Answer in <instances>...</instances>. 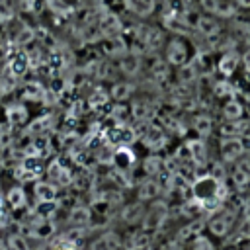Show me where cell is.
<instances>
[{"mask_svg": "<svg viewBox=\"0 0 250 250\" xmlns=\"http://www.w3.org/2000/svg\"><path fill=\"white\" fill-rule=\"evenodd\" d=\"M31 39H33V31L25 27V29H21V33H20V37L16 39V43H18V45L21 47V45H25V43H29Z\"/></svg>", "mask_w": 250, "mask_h": 250, "instance_id": "obj_33", "label": "cell"}, {"mask_svg": "<svg viewBox=\"0 0 250 250\" xmlns=\"http://www.w3.org/2000/svg\"><path fill=\"white\" fill-rule=\"evenodd\" d=\"M27 119V111L21 105H14L8 109V123L10 125H21Z\"/></svg>", "mask_w": 250, "mask_h": 250, "instance_id": "obj_24", "label": "cell"}, {"mask_svg": "<svg viewBox=\"0 0 250 250\" xmlns=\"http://www.w3.org/2000/svg\"><path fill=\"white\" fill-rule=\"evenodd\" d=\"M100 31H102L104 35H107V37H117L119 31H121V21H119V18L113 16V14L102 16V20H100Z\"/></svg>", "mask_w": 250, "mask_h": 250, "instance_id": "obj_7", "label": "cell"}, {"mask_svg": "<svg viewBox=\"0 0 250 250\" xmlns=\"http://www.w3.org/2000/svg\"><path fill=\"white\" fill-rule=\"evenodd\" d=\"M0 16H2V12H0Z\"/></svg>", "mask_w": 250, "mask_h": 250, "instance_id": "obj_38", "label": "cell"}, {"mask_svg": "<svg viewBox=\"0 0 250 250\" xmlns=\"http://www.w3.org/2000/svg\"><path fill=\"white\" fill-rule=\"evenodd\" d=\"M139 66H141V59L137 57V55H127L123 61H121V70L125 72V74H129V76H133V74H137L139 72Z\"/></svg>", "mask_w": 250, "mask_h": 250, "instance_id": "obj_20", "label": "cell"}, {"mask_svg": "<svg viewBox=\"0 0 250 250\" xmlns=\"http://www.w3.org/2000/svg\"><path fill=\"white\" fill-rule=\"evenodd\" d=\"M232 180H234L236 186H246L248 184V180H250V162L248 160L238 162V166L232 172Z\"/></svg>", "mask_w": 250, "mask_h": 250, "instance_id": "obj_18", "label": "cell"}, {"mask_svg": "<svg viewBox=\"0 0 250 250\" xmlns=\"http://www.w3.org/2000/svg\"><path fill=\"white\" fill-rule=\"evenodd\" d=\"M234 66H236V59L229 55V57H225V59H223V64H221V70H223L225 74H230Z\"/></svg>", "mask_w": 250, "mask_h": 250, "instance_id": "obj_32", "label": "cell"}, {"mask_svg": "<svg viewBox=\"0 0 250 250\" xmlns=\"http://www.w3.org/2000/svg\"><path fill=\"white\" fill-rule=\"evenodd\" d=\"M207 223L203 221V219H191L189 221V225H186L180 232H178V242L180 240H189V238H197V236H201V230H203V227H205Z\"/></svg>", "mask_w": 250, "mask_h": 250, "instance_id": "obj_9", "label": "cell"}, {"mask_svg": "<svg viewBox=\"0 0 250 250\" xmlns=\"http://www.w3.org/2000/svg\"><path fill=\"white\" fill-rule=\"evenodd\" d=\"M168 61L172 64H184L186 62V47L180 41H172L168 45Z\"/></svg>", "mask_w": 250, "mask_h": 250, "instance_id": "obj_16", "label": "cell"}, {"mask_svg": "<svg viewBox=\"0 0 250 250\" xmlns=\"http://www.w3.org/2000/svg\"><path fill=\"white\" fill-rule=\"evenodd\" d=\"M131 92H133V86L129 84V82H119V84H115L113 88H111V98L115 100V102H123V100H127L129 96H131Z\"/></svg>", "mask_w": 250, "mask_h": 250, "instance_id": "obj_21", "label": "cell"}, {"mask_svg": "<svg viewBox=\"0 0 250 250\" xmlns=\"http://www.w3.org/2000/svg\"><path fill=\"white\" fill-rule=\"evenodd\" d=\"M90 219H92V211H90L88 207H84V205L74 207V209L70 211V215H68V221H70V225H74V227H84V225L90 223Z\"/></svg>", "mask_w": 250, "mask_h": 250, "instance_id": "obj_14", "label": "cell"}, {"mask_svg": "<svg viewBox=\"0 0 250 250\" xmlns=\"http://www.w3.org/2000/svg\"><path fill=\"white\" fill-rule=\"evenodd\" d=\"M166 250H182V248H180V244H178V242H172V244H170Z\"/></svg>", "mask_w": 250, "mask_h": 250, "instance_id": "obj_34", "label": "cell"}, {"mask_svg": "<svg viewBox=\"0 0 250 250\" xmlns=\"http://www.w3.org/2000/svg\"><path fill=\"white\" fill-rule=\"evenodd\" d=\"M107 100H109V94H105L104 90H96V94H92L90 98V104L96 107V105H104Z\"/></svg>", "mask_w": 250, "mask_h": 250, "instance_id": "obj_31", "label": "cell"}, {"mask_svg": "<svg viewBox=\"0 0 250 250\" xmlns=\"http://www.w3.org/2000/svg\"><path fill=\"white\" fill-rule=\"evenodd\" d=\"M162 168H164V162L158 158V156H148V158H145V162H143V170L148 174V178H152V176H158L160 172H162Z\"/></svg>", "mask_w": 250, "mask_h": 250, "instance_id": "obj_19", "label": "cell"}, {"mask_svg": "<svg viewBox=\"0 0 250 250\" xmlns=\"http://www.w3.org/2000/svg\"><path fill=\"white\" fill-rule=\"evenodd\" d=\"M168 217V205L164 201H154L146 211H145V217H143V230L150 232V230H158L164 221Z\"/></svg>", "mask_w": 250, "mask_h": 250, "instance_id": "obj_1", "label": "cell"}, {"mask_svg": "<svg viewBox=\"0 0 250 250\" xmlns=\"http://www.w3.org/2000/svg\"><path fill=\"white\" fill-rule=\"evenodd\" d=\"M47 176H49V182L55 184V186H68L72 182V176H70L68 168H64L59 160H53L47 166Z\"/></svg>", "mask_w": 250, "mask_h": 250, "instance_id": "obj_3", "label": "cell"}, {"mask_svg": "<svg viewBox=\"0 0 250 250\" xmlns=\"http://www.w3.org/2000/svg\"><path fill=\"white\" fill-rule=\"evenodd\" d=\"M234 217H236L234 211H227V209H223V211L211 215V219L207 221V229H209L215 236H227L229 230H230L232 225H234Z\"/></svg>", "mask_w": 250, "mask_h": 250, "instance_id": "obj_2", "label": "cell"}, {"mask_svg": "<svg viewBox=\"0 0 250 250\" xmlns=\"http://www.w3.org/2000/svg\"><path fill=\"white\" fill-rule=\"evenodd\" d=\"M125 8L137 16H148L154 10V0H123Z\"/></svg>", "mask_w": 250, "mask_h": 250, "instance_id": "obj_12", "label": "cell"}, {"mask_svg": "<svg viewBox=\"0 0 250 250\" xmlns=\"http://www.w3.org/2000/svg\"><path fill=\"white\" fill-rule=\"evenodd\" d=\"M242 250H250V242H248V244H246V246H244Z\"/></svg>", "mask_w": 250, "mask_h": 250, "instance_id": "obj_36", "label": "cell"}, {"mask_svg": "<svg viewBox=\"0 0 250 250\" xmlns=\"http://www.w3.org/2000/svg\"><path fill=\"white\" fill-rule=\"evenodd\" d=\"M191 246H193V250H215V246L211 244V240H209L207 236H203V234L197 236Z\"/></svg>", "mask_w": 250, "mask_h": 250, "instance_id": "obj_30", "label": "cell"}, {"mask_svg": "<svg viewBox=\"0 0 250 250\" xmlns=\"http://www.w3.org/2000/svg\"><path fill=\"white\" fill-rule=\"evenodd\" d=\"M8 250H31L27 244V238L20 232H14L8 236Z\"/></svg>", "mask_w": 250, "mask_h": 250, "instance_id": "obj_25", "label": "cell"}, {"mask_svg": "<svg viewBox=\"0 0 250 250\" xmlns=\"http://www.w3.org/2000/svg\"><path fill=\"white\" fill-rule=\"evenodd\" d=\"M195 131L199 133V135H209L211 133V119L209 117H205V115H199L197 119H195Z\"/></svg>", "mask_w": 250, "mask_h": 250, "instance_id": "obj_26", "label": "cell"}, {"mask_svg": "<svg viewBox=\"0 0 250 250\" xmlns=\"http://www.w3.org/2000/svg\"><path fill=\"white\" fill-rule=\"evenodd\" d=\"M12 143V125L10 123H2L0 125V146H6Z\"/></svg>", "mask_w": 250, "mask_h": 250, "instance_id": "obj_28", "label": "cell"}, {"mask_svg": "<svg viewBox=\"0 0 250 250\" xmlns=\"http://www.w3.org/2000/svg\"><path fill=\"white\" fill-rule=\"evenodd\" d=\"M186 148H188V154L191 156V160H193L197 166H203V164L207 162V148H205L203 141L193 139V141H189V143L186 145Z\"/></svg>", "mask_w": 250, "mask_h": 250, "instance_id": "obj_8", "label": "cell"}, {"mask_svg": "<svg viewBox=\"0 0 250 250\" xmlns=\"http://www.w3.org/2000/svg\"><path fill=\"white\" fill-rule=\"evenodd\" d=\"M129 242H131V250H135V248H150L152 238H150V234L146 230H141V232L131 234V240Z\"/></svg>", "mask_w": 250, "mask_h": 250, "instance_id": "obj_22", "label": "cell"}, {"mask_svg": "<svg viewBox=\"0 0 250 250\" xmlns=\"http://www.w3.org/2000/svg\"><path fill=\"white\" fill-rule=\"evenodd\" d=\"M29 59H27V55L25 53H16L14 57H12V61H10V64H8V70L14 74V76H21L25 70H27V66H29V62H27Z\"/></svg>", "mask_w": 250, "mask_h": 250, "instance_id": "obj_15", "label": "cell"}, {"mask_svg": "<svg viewBox=\"0 0 250 250\" xmlns=\"http://www.w3.org/2000/svg\"><path fill=\"white\" fill-rule=\"evenodd\" d=\"M145 217V207L143 203H129L125 205L123 213H121V219L127 223V225H135V223H141Z\"/></svg>", "mask_w": 250, "mask_h": 250, "instance_id": "obj_11", "label": "cell"}, {"mask_svg": "<svg viewBox=\"0 0 250 250\" xmlns=\"http://www.w3.org/2000/svg\"><path fill=\"white\" fill-rule=\"evenodd\" d=\"M143 141H145V145L150 146V148H160V146L166 143V137L162 135V131H160L158 127L150 125V127L146 129V133L143 135Z\"/></svg>", "mask_w": 250, "mask_h": 250, "instance_id": "obj_13", "label": "cell"}, {"mask_svg": "<svg viewBox=\"0 0 250 250\" xmlns=\"http://www.w3.org/2000/svg\"><path fill=\"white\" fill-rule=\"evenodd\" d=\"M160 193V184L154 178H146L139 186V199L141 201H150Z\"/></svg>", "mask_w": 250, "mask_h": 250, "instance_id": "obj_10", "label": "cell"}, {"mask_svg": "<svg viewBox=\"0 0 250 250\" xmlns=\"http://www.w3.org/2000/svg\"><path fill=\"white\" fill-rule=\"evenodd\" d=\"M244 62H246V68L250 70V53H246V57H244Z\"/></svg>", "mask_w": 250, "mask_h": 250, "instance_id": "obj_35", "label": "cell"}, {"mask_svg": "<svg viewBox=\"0 0 250 250\" xmlns=\"http://www.w3.org/2000/svg\"><path fill=\"white\" fill-rule=\"evenodd\" d=\"M6 201L10 203V207H14V209H21V207H25V203H27V197H25V191L21 189V188H12L8 193H6Z\"/></svg>", "mask_w": 250, "mask_h": 250, "instance_id": "obj_17", "label": "cell"}, {"mask_svg": "<svg viewBox=\"0 0 250 250\" xmlns=\"http://www.w3.org/2000/svg\"><path fill=\"white\" fill-rule=\"evenodd\" d=\"M197 29L203 31V33H215L217 25H215V21L209 20V18H199V20H197Z\"/></svg>", "mask_w": 250, "mask_h": 250, "instance_id": "obj_29", "label": "cell"}, {"mask_svg": "<svg viewBox=\"0 0 250 250\" xmlns=\"http://www.w3.org/2000/svg\"><path fill=\"white\" fill-rule=\"evenodd\" d=\"M109 55H123L125 51H127V43L123 41V37L121 35H117V37H109L107 39V49H105Z\"/></svg>", "mask_w": 250, "mask_h": 250, "instance_id": "obj_23", "label": "cell"}, {"mask_svg": "<svg viewBox=\"0 0 250 250\" xmlns=\"http://www.w3.org/2000/svg\"><path fill=\"white\" fill-rule=\"evenodd\" d=\"M119 246L121 240L115 232H104L90 244V250H119Z\"/></svg>", "mask_w": 250, "mask_h": 250, "instance_id": "obj_6", "label": "cell"}, {"mask_svg": "<svg viewBox=\"0 0 250 250\" xmlns=\"http://www.w3.org/2000/svg\"><path fill=\"white\" fill-rule=\"evenodd\" d=\"M244 152V141L242 139H225L221 143V154L225 160H234L242 156Z\"/></svg>", "mask_w": 250, "mask_h": 250, "instance_id": "obj_5", "label": "cell"}, {"mask_svg": "<svg viewBox=\"0 0 250 250\" xmlns=\"http://www.w3.org/2000/svg\"><path fill=\"white\" fill-rule=\"evenodd\" d=\"M242 115V107H240V104H236V102H229L227 105H225V117L227 119H238Z\"/></svg>", "mask_w": 250, "mask_h": 250, "instance_id": "obj_27", "label": "cell"}, {"mask_svg": "<svg viewBox=\"0 0 250 250\" xmlns=\"http://www.w3.org/2000/svg\"><path fill=\"white\" fill-rule=\"evenodd\" d=\"M33 195H35L37 203H51L57 199V186L51 182H35Z\"/></svg>", "mask_w": 250, "mask_h": 250, "instance_id": "obj_4", "label": "cell"}, {"mask_svg": "<svg viewBox=\"0 0 250 250\" xmlns=\"http://www.w3.org/2000/svg\"><path fill=\"white\" fill-rule=\"evenodd\" d=\"M135 250H150V248H135Z\"/></svg>", "mask_w": 250, "mask_h": 250, "instance_id": "obj_37", "label": "cell"}]
</instances>
